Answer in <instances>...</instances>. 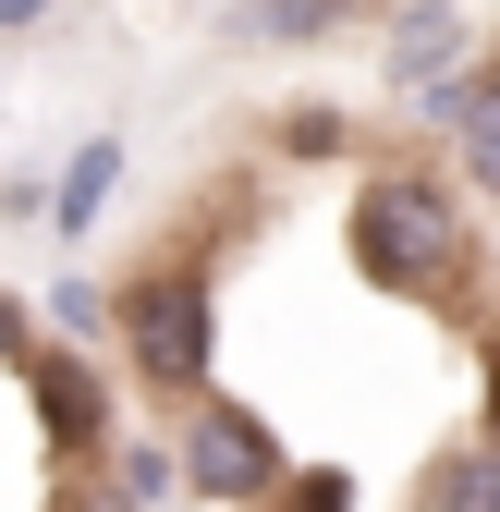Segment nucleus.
I'll list each match as a JSON object with an SVG mask.
<instances>
[{"mask_svg":"<svg viewBox=\"0 0 500 512\" xmlns=\"http://www.w3.org/2000/svg\"><path fill=\"white\" fill-rule=\"evenodd\" d=\"M354 269L379 281V293H440L464 281V196L440 171H366L354 183Z\"/></svg>","mask_w":500,"mask_h":512,"instance_id":"obj_1","label":"nucleus"},{"mask_svg":"<svg viewBox=\"0 0 500 512\" xmlns=\"http://www.w3.org/2000/svg\"><path fill=\"white\" fill-rule=\"evenodd\" d=\"M110 330H122V366H135L159 403H208V354H220V305H208V269H159V256H147V269L122 281Z\"/></svg>","mask_w":500,"mask_h":512,"instance_id":"obj_2","label":"nucleus"},{"mask_svg":"<svg viewBox=\"0 0 500 512\" xmlns=\"http://www.w3.org/2000/svg\"><path fill=\"white\" fill-rule=\"evenodd\" d=\"M171 464H183V488L220 500V512H269L293 488V452L269 439V415H244V403H196L183 439H171Z\"/></svg>","mask_w":500,"mask_h":512,"instance_id":"obj_3","label":"nucleus"},{"mask_svg":"<svg viewBox=\"0 0 500 512\" xmlns=\"http://www.w3.org/2000/svg\"><path fill=\"white\" fill-rule=\"evenodd\" d=\"M25 391H37V427L61 439V464H110V378L74 354V342H61V354H25Z\"/></svg>","mask_w":500,"mask_h":512,"instance_id":"obj_4","label":"nucleus"},{"mask_svg":"<svg viewBox=\"0 0 500 512\" xmlns=\"http://www.w3.org/2000/svg\"><path fill=\"white\" fill-rule=\"evenodd\" d=\"M391 86L415 110H440L464 86V13H452V0H403V13H391Z\"/></svg>","mask_w":500,"mask_h":512,"instance_id":"obj_5","label":"nucleus"},{"mask_svg":"<svg viewBox=\"0 0 500 512\" xmlns=\"http://www.w3.org/2000/svg\"><path fill=\"white\" fill-rule=\"evenodd\" d=\"M440 122H452V147H464V183L500 196V61H476V74L440 98Z\"/></svg>","mask_w":500,"mask_h":512,"instance_id":"obj_6","label":"nucleus"},{"mask_svg":"<svg viewBox=\"0 0 500 512\" xmlns=\"http://www.w3.org/2000/svg\"><path fill=\"white\" fill-rule=\"evenodd\" d=\"M427 512H500V439H464L427 464Z\"/></svg>","mask_w":500,"mask_h":512,"instance_id":"obj_7","label":"nucleus"},{"mask_svg":"<svg viewBox=\"0 0 500 512\" xmlns=\"http://www.w3.org/2000/svg\"><path fill=\"white\" fill-rule=\"evenodd\" d=\"M110 183H122V147H110V135H86L74 159H61V196H49V220H61V232H86V220L110 208Z\"/></svg>","mask_w":500,"mask_h":512,"instance_id":"obj_8","label":"nucleus"},{"mask_svg":"<svg viewBox=\"0 0 500 512\" xmlns=\"http://www.w3.org/2000/svg\"><path fill=\"white\" fill-rule=\"evenodd\" d=\"M354 13V0H244V37H269V49H305V37H330Z\"/></svg>","mask_w":500,"mask_h":512,"instance_id":"obj_9","label":"nucleus"},{"mask_svg":"<svg viewBox=\"0 0 500 512\" xmlns=\"http://www.w3.org/2000/svg\"><path fill=\"white\" fill-rule=\"evenodd\" d=\"M110 476H122V500H135V512H159V500L183 488V464L159 452V439H135V452H110Z\"/></svg>","mask_w":500,"mask_h":512,"instance_id":"obj_10","label":"nucleus"},{"mask_svg":"<svg viewBox=\"0 0 500 512\" xmlns=\"http://www.w3.org/2000/svg\"><path fill=\"white\" fill-rule=\"evenodd\" d=\"M281 512H354V476H330V464H293Z\"/></svg>","mask_w":500,"mask_h":512,"instance_id":"obj_11","label":"nucleus"},{"mask_svg":"<svg viewBox=\"0 0 500 512\" xmlns=\"http://www.w3.org/2000/svg\"><path fill=\"white\" fill-rule=\"evenodd\" d=\"M281 147H293V159H330V147H342V110H293Z\"/></svg>","mask_w":500,"mask_h":512,"instance_id":"obj_12","label":"nucleus"},{"mask_svg":"<svg viewBox=\"0 0 500 512\" xmlns=\"http://www.w3.org/2000/svg\"><path fill=\"white\" fill-rule=\"evenodd\" d=\"M25 25H49V0H0V37H25Z\"/></svg>","mask_w":500,"mask_h":512,"instance_id":"obj_13","label":"nucleus"},{"mask_svg":"<svg viewBox=\"0 0 500 512\" xmlns=\"http://www.w3.org/2000/svg\"><path fill=\"white\" fill-rule=\"evenodd\" d=\"M0 354H25V305L13 293H0Z\"/></svg>","mask_w":500,"mask_h":512,"instance_id":"obj_14","label":"nucleus"},{"mask_svg":"<svg viewBox=\"0 0 500 512\" xmlns=\"http://www.w3.org/2000/svg\"><path fill=\"white\" fill-rule=\"evenodd\" d=\"M488 378H500V354H488ZM488 439H500V391H488Z\"/></svg>","mask_w":500,"mask_h":512,"instance_id":"obj_15","label":"nucleus"}]
</instances>
